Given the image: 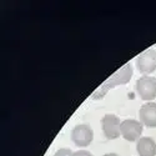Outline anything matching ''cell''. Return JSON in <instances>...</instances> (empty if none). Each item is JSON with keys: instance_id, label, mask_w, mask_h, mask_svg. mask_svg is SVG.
Wrapping results in <instances>:
<instances>
[{"instance_id": "obj_9", "label": "cell", "mask_w": 156, "mask_h": 156, "mask_svg": "<svg viewBox=\"0 0 156 156\" xmlns=\"http://www.w3.org/2000/svg\"><path fill=\"white\" fill-rule=\"evenodd\" d=\"M73 156H93V154L86 150H77L73 152Z\"/></svg>"}, {"instance_id": "obj_2", "label": "cell", "mask_w": 156, "mask_h": 156, "mask_svg": "<svg viewBox=\"0 0 156 156\" xmlns=\"http://www.w3.org/2000/svg\"><path fill=\"white\" fill-rule=\"evenodd\" d=\"M94 133L93 129L86 124L76 125L71 131V140L79 147H86L93 142Z\"/></svg>"}, {"instance_id": "obj_1", "label": "cell", "mask_w": 156, "mask_h": 156, "mask_svg": "<svg viewBox=\"0 0 156 156\" xmlns=\"http://www.w3.org/2000/svg\"><path fill=\"white\" fill-rule=\"evenodd\" d=\"M136 91L144 101H152L156 99V77L142 75L136 81Z\"/></svg>"}, {"instance_id": "obj_3", "label": "cell", "mask_w": 156, "mask_h": 156, "mask_svg": "<svg viewBox=\"0 0 156 156\" xmlns=\"http://www.w3.org/2000/svg\"><path fill=\"white\" fill-rule=\"evenodd\" d=\"M101 127L102 133L105 134L106 139L109 140H115L121 135V121L114 114H106L101 119Z\"/></svg>"}, {"instance_id": "obj_4", "label": "cell", "mask_w": 156, "mask_h": 156, "mask_svg": "<svg viewBox=\"0 0 156 156\" xmlns=\"http://www.w3.org/2000/svg\"><path fill=\"white\" fill-rule=\"evenodd\" d=\"M136 66L144 75L151 74L156 70V50L147 49L136 58Z\"/></svg>"}, {"instance_id": "obj_7", "label": "cell", "mask_w": 156, "mask_h": 156, "mask_svg": "<svg viewBox=\"0 0 156 156\" xmlns=\"http://www.w3.org/2000/svg\"><path fill=\"white\" fill-rule=\"evenodd\" d=\"M136 150L139 156H156V142L151 137H141L137 144Z\"/></svg>"}, {"instance_id": "obj_8", "label": "cell", "mask_w": 156, "mask_h": 156, "mask_svg": "<svg viewBox=\"0 0 156 156\" xmlns=\"http://www.w3.org/2000/svg\"><path fill=\"white\" fill-rule=\"evenodd\" d=\"M54 156H73V151L70 149H59Z\"/></svg>"}, {"instance_id": "obj_10", "label": "cell", "mask_w": 156, "mask_h": 156, "mask_svg": "<svg viewBox=\"0 0 156 156\" xmlns=\"http://www.w3.org/2000/svg\"><path fill=\"white\" fill-rule=\"evenodd\" d=\"M102 156H119V155L115 154V152H109V154H105V155H102Z\"/></svg>"}, {"instance_id": "obj_6", "label": "cell", "mask_w": 156, "mask_h": 156, "mask_svg": "<svg viewBox=\"0 0 156 156\" xmlns=\"http://www.w3.org/2000/svg\"><path fill=\"white\" fill-rule=\"evenodd\" d=\"M140 122L147 127H156V102H146L139 111Z\"/></svg>"}, {"instance_id": "obj_5", "label": "cell", "mask_w": 156, "mask_h": 156, "mask_svg": "<svg viewBox=\"0 0 156 156\" xmlns=\"http://www.w3.org/2000/svg\"><path fill=\"white\" fill-rule=\"evenodd\" d=\"M121 135L127 141H139L142 134V124L134 119H126L121 122Z\"/></svg>"}]
</instances>
